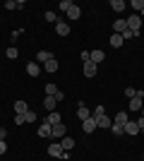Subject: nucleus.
<instances>
[{"label":"nucleus","instance_id":"b1692460","mask_svg":"<svg viewBox=\"0 0 144 161\" xmlns=\"http://www.w3.org/2000/svg\"><path fill=\"white\" fill-rule=\"evenodd\" d=\"M123 43H125V41H123L120 34H113V36H110V46H113V48H120Z\"/></svg>","mask_w":144,"mask_h":161},{"label":"nucleus","instance_id":"2f4dec72","mask_svg":"<svg viewBox=\"0 0 144 161\" xmlns=\"http://www.w3.org/2000/svg\"><path fill=\"white\" fill-rule=\"evenodd\" d=\"M58 7H60L62 12H67L70 7H72V3H70V0H60V5H58Z\"/></svg>","mask_w":144,"mask_h":161},{"label":"nucleus","instance_id":"9b49d317","mask_svg":"<svg viewBox=\"0 0 144 161\" xmlns=\"http://www.w3.org/2000/svg\"><path fill=\"white\" fill-rule=\"evenodd\" d=\"M27 111H29L27 101H14V115H24Z\"/></svg>","mask_w":144,"mask_h":161},{"label":"nucleus","instance_id":"bb28decb","mask_svg":"<svg viewBox=\"0 0 144 161\" xmlns=\"http://www.w3.org/2000/svg\"><path fill=\"white\" fill-rule=\"evenodd\" d=\"M120 36H123V41H130V39H135V36H139V34H135V31H130V29H125L123 34H120Z\"/></svg>","mask_w":144,"mask_h":161},{"label":"nucleus","instance_id":"dca6fc26","mask_svg":"<svg viewBox=\"0 0 144 161\" xmlns=\"http://www.w3.org/2000/svg\"><path fill=\"white\" fill-rule=\"evenodd\" d=\"M58 67H60V65H58V60H55V58H51L48 63H43V70H46V72H51V75L58 72Z\"/></svg>","mask_w":144,"mask_h":161},{"label":"nucleus","instance_id":"0eeeda50","mask_svg":"<svg viewBox=\"0 0 144 161\" xmlns=\"http://www.w3.org/2000/svg\"><path fill=\"white\" fill-rule=\"evenodd\" d=\"M77 118H79V120L91 118V111H89V106H87V103H79V106H77Z\"/></svg>","mask_w":144,"mask_h":161},{"label":"nucleus","instance_id":"aec40b11","mask_svg":"<svg viewBox=\"0 0 144 161\" xmlns=\"http://www.w3.org/2000/svg\"><path fill=\"white\" fill-rule=\"evenodd\" d=\"M60 147H62V152H70V149L75 147V140H72V137H67V135H65V137H62V140H60Z\"/></svg>","mask_w":144,"mask_h":161},{"label":"nucleus","instance_id":"a19ab883","mask_svg":"<svg viewBox=\"0 0 144 161\" xmlns=\"http://www.w3.org/2000/svg\"><path fill=\"white\" fill-rule=\"evenodd\" d=\"M139 17H144V7H142V14H139Z\"/></svg>","mask_w":144,"mask_h":161},{"label":"nucleus","instance_id":"f704fd0d","mask_svg":"<svg viewBox=\"0 0 144 161\" xmlns=\"http://www.w3.org/2000/svg\"><path fill=\"white\" fill-rule=\"evenodd\" d=\"M79 58H82V63H89V60H91V53H89V51H82V55H79Z\"/></svg>","mask_w":144,"mask_h":161},{"label":"nucleus","instance_id":"6ab92c4d","mask_svg":"<svg viewBox=\"0 0 144 161\" xmlns=\"http://www.w3.org/2000/svg\"><path fill=\"white\" fill-rule=\"evenodd\" d=\"M96 125H99V128H106V130H110L113 120H110L108 115H101V118H96Z\"/></svg>","mask_w":144,"mask_h":161},{"label":"nucleus","instance_id":"2eb2a0df","mask_svg":"<svg viewBox=\"0 0 144 161\" xmlns=\"http://www.w3.org/2000/svg\"><path fill=\"white\" fill-rule=\"evenodd\" d=\"M103 58H106V53H103L101 48H96V51H91V63H94V65L103 63Z\"/></svg>","mask_w":144,"mask_h":161},{"label":"nucleus","instance_id":"c756f323","mask_svg":"<svg viewBox=\"0 0 144 161\" xmlns=\"http://www.w3.org/2000/svg\"><path fill=\"white\" fill-rule=\"evenodd\" d=\"M130 7H132V10H139V12H142V7H144V0H132V3H130Z\"/></svg>","mask_w":144,"mask_h":161},{"label":"nucleus","instance_id":"4468645a","mask_svg":"<svg viewBox=\"0 0 144 161\" xmlns=\"http://www.w3.org/2000/svg\"><path fill=\"white\" fill-rule=\"evenodd\" d=\"M55 31H58V36H67V34H70V24L60 19L58 24H55Z\"/></svg>","mask_w":144,"mask_h":161},{"label":"nucleus","instance_id":"1a4fd4ad","mask_svg":"<svg viewBox=\"0 0 144 161\" xmlns=\"http://www.w3.org/2000/svg\"><path fill=\"white\" fill-rule=\"evenodd\" d=\"M110 29H113V34H123L125 29H127V22H125L123 17H120V19H115V22H113V27H110Z\"/></svg>","mask_w":144,"mask_h":161},{"label":"nucleus","instance_id":"58836bf2","mask_svg":"<svg viewBox=\"0 0 144 161\" xmlns=\"http://www.w3.org/2000/svg\"><path fill=\"white\" fill-rule=\"evenodd\" d=\"M135 123L139 125V132H144V118H139V120H135Z\"/></svg>","mask_w":144,"mask_h":161},{"label":"nucleus","instance_id":"a211bd4d","mask_svg":"<svg viewBox=\"0 0 144 161\" xmlns=\"http://www.w3.org/2000/svg\"><path fill=\"white\" fill-rule=\"evenodd\" d=\"M51 132H53V128H51V125L43 120L41 125H39V137H51Z\"/></svg>","mask_w":144,"mask_h":161},{"label":"nucleus","instance_id":"79ce46f5","mask_svg":"<svg viewBox=\"0 0 144 161\" xmlns=\"http://www.w3.org/2000/svg\"><path fill=\"white\" fill-rule=\"evenodd\" d=\"M142 118H144V106H142Z\"/></svg>","mask_w":144,"mask_h":161},{"label":"nucleus","instance_id":"e433bc0d","mask_svg":"<svg viewBox=\"0 0 144 161\" xmlns=\"http://www.w3.org/2000/svg\"><path fill=\"white\" fill-rule=\"evenodd\" d=\"M5 10H17V3H14V0H7V3H5Z\"/></svg>","mask_w":144,"mask_h":161},{"label":"nucleus","instance_id":"f03ea898","mask_svg":"<svg viewBox=\"0 0 144 161\" xmlns=\"http://www.w3.org/2000/svg\"><path fill=\"white\" fill-rule=\"evenodd\" d=\"M96 128H99V125H96V118H94V115H91V118H87V120H82V130H84L87 135H91Z\"/></svg>","mask_w":144,"mask_h":161},{"label":"nucleus","instance_id":"412c9836","mask_svg":"<svg viewBox=\"0 0 144 161\" xmlns=\"http://www.w3.org/2000/svg\"><path fill=\"white\" fill-rule=\"evenodd\" d=\"M130 120V115L125 113V111H120V113H115V118H113V123H115V125H125V123Z\"/></svg>","mask_w":144,"mask_h":161},{"label":"nucleus","instance_id":"4be33fe9","mask_svg":"<svg viewBox=\"0 0 144 161\" xmlns=\"http://www.w3.org/2000/svg\"><path fill=\"white\" fill-rule=\"evenodd\" d=\"M125 0H110V10H113V12H123L125 10Z\"/></svg>","mask_w":144,"mask_h":161},{"label":"nucleus","instance_id":"f8f14e48","mask_svg":"<svg viewBox=\"0 0 144 161\" xmlns=\"http://www.w3.org/2000/svg\"><path fill=\"white\" fill-rule=\"evenodd\" d=\"M65 14H67V19H72V22H75V19H79V17H82V10H79V7H77L75 3H72V7H70V10H67Z\"/></svg>","mask_w":144,"mask_h":161},{"label":"nucleus","instance_id":"cd10ccee","mask_svg":"<svg viewBox=\"0 0 144 161\" xmlns=\"http://www.w3.org/2000/svg\"><path fill=\"white\" fill-rule=\"evenodd\" d=\"M46 22H55V24H58L60 19H58V14H55L53 10H48V12H46Z\"/></svg>","mask_w":144,"mask_h":161},{"label":"nucleus","instance_id":"f257e3e1","mask_svg":"<svg viewBox=\"0 0 144 161\" xmlns=\"http://www.w3.org/2000/svg\"><path fill=\"white\" fill-rule=\"evenodd\" d=\"M125 22H127V29H130V31L139 34V27H142V17H139V14H130Z\"/></svg>","mask_w":144,"mask_h":161},{"label":"nucleus","instance_id":"39448f33","mask_svg":"<svg viewBox=\"0 0 144 161\" xmlns=\"http://www.w3.org/2000/svg\"><path fill=\"white\" fill-rule=\"evenodd\" d=\"M82 70H84V77H89V80H91V77H96V72H99V65H94V63H84V67H82Z\"/></svg>","mask_w":144,"mask_h":161},{"label":"nucleus","instance_id":"5701e85b","mask_svg":"<svg viewBox=\"0 0 144 161\" xmlns=\"http://www.w3.org/2000/svg\"><path fill=\"white\" fill-rule=\"evenodd\" d=\"M55 103H58V101H55V96H46V99H43V106L48 108V113H51V111H55Z\"/></svg>","mask_w":144,"mask_h":161},{"label":"nucleus","instance_id":"473e14b6","mask_svg":"<svg viewBox=\"0 0 144 161\" xmlns=\"http://www.w3.org/2000/svg\"><path fill=\"white\" fill-rule=\"evenodd\" d=\"M24 118H27V123H34V120H36V113L31 111V108H29L27 113H24Z\"/></svg>","mask_w":144,"mask_h":161},{"label":"nucleus","instance_id":"ea45409f","mask_svg":"<svg viewBox=\"0 0 144 161\" xmlns=\"http://www.w3.org/2000/svg\"><path fill=\"white\" fill-rule=\"evenodd\" d=\"M5 137H7V130H5V128H0V140H5Z\"/></svg>","mask_w":144,"mask_h":161},{"label":"nucleus","instance_id":"c9c22d12","mask_svg":"<svg viewBox=\"0 0 144 161\" xmlns=\"http://www.w3.org/2000/svg\"><path fill=\"white\" fill-rule=\"evenodd\" d=\"M24 123H27L24 115H14V125H24Z\"/></svg>","mask_w":144,"mask_h":161},{"label":"nucleus","instance_id":"7ed1b4c3","mask_svg":"<svg viewBox=\"0 0 144 161\" xmlns=\"http://www.w3.org/2000/svg\"><path fill=\"white\" fill-rule=\"evenodd\" d=\"M48 154L53 156V159H60V156H62V147H60V142H51V144H48Z\"/></svg>","mask_w":144,"mask_h":161},{"label":"nucleus","instance_id":"9d476101","mask_svg":"<svg viewBox=\"0 0 144 161\" xmlns=\"http://www.w3.org/2000/svg\"><path fill=\"white\" fill-rule=\"evenodd\" d=\"M123 128H125V135H139V125L135 120H127Z\"/></svg>","mask_w":144,"mask_h":161},{"label":"nucleus","instance_id":"f3484780","mask_svg":"<svg viewBox=\"0 0 144 161\" xmlns=\"http://www.w3.org/2000/svg\"><path fill=\"white\" fill-rule=\"evenodd\" d=\"M51 58H55L53 53H48V51H39V55H36V63L39 65H43V63H48Z\"/></svg>","mask_w":144,"mask_h":161},{"label":"nucleus","instance_id":"a878e982","mask_svg":"<svg viewBox=\"0 0 144 161\" xmlns=\"http://www.w3.org/2000/svg\"><path fill=\"white\" fill-rule=\"evenodd\" d=\"M110 132L115 135V137H120V135H125V128H123V125H115V123H113V125H110Z\"/></svg>","mask_w":144,"mask_h":161},{"label":"nucleus","instance_id":"423d86ee","mask_svg":"<svg viewBox=\"0 0 144 161\" xmlns=\"http://www.w3.org/2000/svg\"><path fill=\"white\" fill-rule=\"evenodd\" d=\"M144 101H142V92H137V96H132L130 99V111H142Z\"/></svg>","mask_w":144,"mask_h":161},{"label":"nucleus","instance_id":"c85d7f7f","mask_svg":"<svg viewBox=\"0 0 144 161\" xmlns=\"http://www.w3.org/2000/svg\"><path fill=\"white\" fill-rule=\"evenodd\" d=\"M58 94V87L55 84H46V96H55Z\"/></svg>","mask_w":144,"mask_h":161},{"label":"nucleus","instance_id":"72a5a7b5","mask_svg":"<svg viewBox=\"0 0 144 161\" xmlns=\"http://www.w3.org/2000/svg\"><path fill=\"white\" fill-rule=\"evenodd\" d=\"M125 96H127V99H132V96H137V89L127 87V89H125Z\"/></svg>","mask_w":144,"mask_h":161},{"label":"nucleus","instance_id":"ddd939ff","mask_svg":"<svg viewBox=\"0 0 144 161\" xmlns=\"http://www.w3.org/2000/svg\"><path fill=\"white\" fill-rule=\"evenodd\" d=\"M46 123L51 125V128H53V125L62 123V118H60V113H58V111H51V113H48V118H46Z\"/></svg>","mask_w":144,"mask_h":161},{"label":"nucleus","instance_id":"20e7f679","mask_svg":"<svg viewBox=\"0 0 144 161\" xmlns=\"http://www.w3.org/2000/svg\"><path fill=\"white\" fill-rule=\"evenodd\" d=\"M65 135H67V128H65V123H58V125H53V132H51V140H53V137H65Z\"/></svg>","mask_w":144,"mask_h":161},{"label":"nucleus","instance_id":"4c0bfd02","mask_svg":"<svg viewBox=\"0 0 144 161\" xmlns=\"http://www.w3.org/2000/svg\"><path fill=\"white\" fill-rule=\"evenodd\" d=\"M3 154H7V144H5V140H0V156Z\"/></svg>","mask_w":144,"mask_h":161},{"label":"nucleus","instance_id":"393cba45","mask_svg":"<svg viewBox=\"0 0 144 161\" xmlns=\"http://www.w3.org/2000/svg\"><path fill=\"white\" fill-rule=\"evenodd\" d=\"M5 55H7V58H10V60H17V55H19V51H17V46H10V48H7V51H5Z\"/></svg>","mask_w":144,"mask_h":161},{"label":"nucleus","instance_id":"7c9ffc66","mask_svg":"<svg viewBox=\"0 0 144 161\" xmlns=\"http://www.w3.org/2000/svg\"><path fill=\"white\" fill-rule=\"evenodd\" d=\"M91 115H94V118H101V115H106V108H103V106H96Z\"/></svg>","mask_w":144,"mask_h":161},{"label":"nucleus","instance_id":"6e6552de","mask_svg":"<svg viewBox=\"0 0 144 161\" xmlns=\"http://www.w3.org/2000/svg\"><path fill=\"white\" fill-rule=\"evenodd\" d=\"M41 70H43V67L39 65V63H34V60L27 65V75H29V77H39V75H41Z\"/></svg>","mask_w":144,"mask_h":161}]
</instances>
